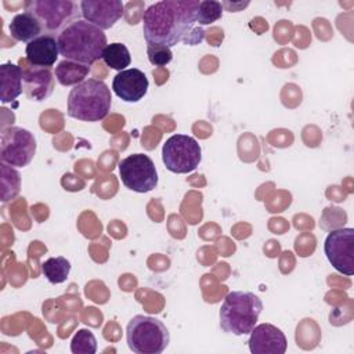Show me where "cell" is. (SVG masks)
Listing matches in <instances>:
<instances>
[{"instance_id": "1", "label": "cell", "mask_w": 354, "mask_h": 354, "mask_svg": "<svg viewBox=\"0 0 354 354\" xmlns=\"http://www.w3.org/2000/svg\"><path fill=\"white\" fill-rule=\"evenodd\" d=\"M198 0H163L151 4L142 14V33L147 44L171 47L180 41L199 44L205 30L196 26Z\"/></svg>"}, {"instance_id": "2", "label": "cell", "mask_w": 354, "mask_h": 354, "mask_svg": "<svg viewBox=\"0 0 354 354\" xmlns=\"http://www.w3.org/2000/svg\"><path fill=\"white\" fill-rule=\"evenodd\" d=\"M57 41L59 54L65 59L87 66L102 58V53L108 46L104 30L84 19H77L68 25L57 36Z\"/></svg>"}, {"instance_id": "3", "label": "cell", "mask_w": 354, "mask_h": 354, "mask_svg": "<svg viewBox=\"0 0 354 354\" xmlns=\"http://www.w3.org/2000/svg\"><path fill=\"white\" fill-rule=\"evenodd\" d=\"M111 90L102 80L87 79L68 95V116L83 122H100L111 111Z\"/></svg>"}, {"instance_id": "4", "label": "cell", "mask_w": 354, "mask_h": 354, "mask_svg": "<svg viewBox=\"0 0 354 354\" xmlns=\"http://www.w3.org/2000/svg\"><path fill=\"white\" fill-rule=\"evenodd\" d=\"M261 299L245 290L230 292L220 307V326L224 332L242 336L249 335L256 326V322L261 314Z\"/></svg>"}, {"instance_id": "5", "label": "cell", "mask_w": 354, "mask_h": 354, "mask_svg": "<svg viewBox=\"0 0 354 354\" xmlns=\"http://www.w3.org/2000/svg\"><path fill=\"white\" fill-rule=\"evenodd\" d=\"M126 340L136 354H160L170 342V333L159 318L138 314L126 326Z\"/></svg>"}, {"instance_id": "6", "label": "cell", "mask_w": 354, "mask_h": 354, "mask_svg": "<svg viewBox=\"0 0 354 354\" xmlns=\"http://www.w3.org/2000/svg\"><path fill=\"white\" fill-rule=\"evenodd\" d=\"M25 7L39 19L46 35H59L82 15L80 3L72 0H33L28 1Z\"/></svg>"}, {"instance_id": "7", "label": "cell", "mask_w": 354, "mask_h": 354, "mask_svg": "<svg viewBox=\"0 0 354 354\" xmlns=\"http://www.w3.org/2000/svg\"><path fill=\"white\" fill-rule=\"evenodd\" d=\"M162 160L169 171L187 174L199 166L202 151L194 137L187 134H173L162 147Z\"/></svg>"}, {"instance_id": "8", "label": "cell", "mask_w": 354, "mask_h": 354, "mask_svg": "<svg viewBox=\"0 0 354 354\" xmlns=\"http://www.w3.org/2000/svg\"><path fill=\"white\" fill-rule=\"evenodd\" d=\"M118 167L123 185L134 192H149L158 185L155 163L145 153L129 155L119 162Z\"/></svg>"}, {"instance_id": "9", "label": "cell", "mask_w": 354, "mask_h": 354, "mask_svg": "<svg viewBox=\"0 0 354 354\" xmlns=\"http://www.w3.org/2000/svg\"><path fill=\"white\" fill-rule=\"evenodd\" d=\"M36 153L33 134L22 127H8L1 131L0 158L3 163L12 167L28 166Z\"/></svg>"}, {"instance_id": "10", "label": "cell", "mask_w": 354, "mask_h": 354, "mask_svg": "<svg viewBox=\"0 0 354 354\" xmlns=\"http://www.w3.org/2000/svg\"><path fill=\"white\" fill-rule=\"evenodd\" d=\"M328 261L336 271L351 277L354 274V230L337 228L328 234L324 243Z\"/></svg>"}, {"instance_id": "11", "label": "cell", "mask_w": 354, "mask_h": 354, "mask_svg": "<svg viewBox=\"0 0 354 354\" xmlns=\"http://www.w3.org/2000/svg\"><path fill=\"white\" fill-rule=\"evenodd\" d=\"M124 6L119 0H83L80 11L84 21L100 29H111L123 15Z\"/></svg>"}, {"instance_id": "12", "label": "cell", "mask_w": 354, "mask_h": 354, "mask_svg": "<svg viewBox=\"0 0 354 354\" xmlns=\"http://www.w3.org/2000/svg\"><path fill=\"white\" fill-rule=\"evenodd\" d=\"M249 335L248 344L252 354H283L286 351V336L272 324L256 325Z\"/></svg>"}, {"instance_id": "13", "label": "cell", "mask_w": 354, "mask_h": 354, "mask_svg": "<svg viewBox=\"0 0 354 354\" xmlns=\"http://www.w3.org/2000/svg\"><path fill=\"white\" fill-rule=\"evenodd\" d=\"M148 79L137 68H130L116 73L112 82L113 93L126 102H138L148 91Z\"/></svg>"}, {"instance_id": "14", "label": "cell", "mask_w": 354, "mask_h": 354, "mask_svg": "<svg viewBox=\"0 0 354 354\" xmlns=\"http://www.w3.org/2000/svg\"><path fill=\"white\" fill-rule=\"evenodd\" d=\"M54 76L50 68L33 66L24 71V93L30 101H43L53 94Z\"/></svg>"}, {"instance_id": "15", "label": "cell", "mask_w": 354, "mask_h": 354, "mask_svg": "<svg viewBox=\"0 0 354 354\" xmlns=\"http://www.w3.org/2000/svg\"><path fill=\"white\" fill-rule=\"evenodd\" d=\"M25 54L30 65L37 68H50L55 64L59 55L58 41L53 35H41L26 44Z\"/></svg>"}, {"instance_id": "16", "label": "cell", "mask_w": 354, "mask_h": 354, "mask_svg": "<svg viewBox=\"0 0 354 354\" xmlns=\"http://www.w3.org/2000/svg\"><path fill=\"white\" fill-rule=\"evenodd\" d=\"M24 91V71L12 64L6 62L0 66V101L3 104L14 101Z\"/></svg>"}, {"instance_id": "17", "label": "cell", "mask_w": 354, "mask_h": 354, "mask_svg": "<svg viewBox=\"0 0 354 354\" xmlns=\"http://www.w3.org/2000/svg\"><path fill=\"white\" fill-rule=\"evenodd\" d=\"M10 33L11 37L17 41L30 43L32 40L37 39L43 33L41 24L39 19L29 11H24L17 14L10 22Z\"/></svg>"}, {"instance_id": "18", "label": "cell", "mask_w": 354, "mask_h": 354, "mask_svg": "<svg viewBox=\"0 0 354 354\" xmlns=\"http://www.w3.org/2000/svg\"><path fill=\"white\" fill-rule=\"evenodd\" d=\"M90 66L73 62L69 59H62L55 66V79L61 86H77L87 77Z\"/></svg>"}, {"instance_id": "19", "label": "cell", "mask_w": 354, "mask_h": 354, "mask_svg": "<svg viewBox=\"0 0 354 354\" xmlns=\"http://www.w3.org/2000/svg\"><path fill=\"white\" fill-rule=\"evenodd\" d=\"M41 272L53 285L62 283L68 279L71 272V263L62 256L50 257L41 263Z\"/></svg>"}, {"instance_id": "20", "label": "cell", "mask_w": 354, "mask_h": 354, "mask_svg": "<svg viewBox=\"0 0 354 354\" xmlns=\"http://www.w3.org/2000/svg\"><path fill=\"white\" fill-rule=\"evenodd\" d=\"M102 59L104 62L116 71H124L126 66L130 65L131 62V55L129 48L122 44V43H111L105 47L102 53Z\"/></svg>"}, {"instance_id": "21", "label": "cell", "mask_w": 354, "mask_h": 354, "mask_svg": "<svg viewBox=\"0 0 354 354\" xmlns=\"http://www.w3.org/2000/svg\"><path fill=\"white\" fill-rule=\"evenodd\" d=\"M21 189V176L10 165L1 162V201L8 202L17 198Z\"/></svg>"}, {"instance_id": "22", "label": "cell", "mask_w": 354, "mask_h": 354, "mask_svg": "<svg viewBox=\"0 0 354 354\" xmlns=\"http://www.w3.org/2000/svg\"><path fill=\"white\" fill-rule=\"evenodd\" d=\"M73 354H94L97 351V339L90 329H79L71 340Z\"/></svg>"}, {"instance_id": "23", "label": "cell", "mask_w": 354, "mask_h": 354, "mask_svg": "<svg viewBox=\"0 0 354 354\" xmlns=\"http://www.w3.org/2000/svg\"><path fill=\"white\" fill-rule=\"evenodd\" d=\"M223 15V4L214 0H205L199 3L196 11V24L210 25L220 19Z\"/></svg>"}, {"instance_id": "24", "label": "cell", "mask_w": 354, "mask_h": 354, "mask_svg": "<svg viewBox=\"0 0 354 354\" xmlns=\"http://www.w3.org/2000/svg\"><path fill=\"white\" fill-rule=\"evenodd\" d=\"M147 55L149 62L155 66H165L173 58V53L170 47L160 46V44H147Z\"/></svg>"}, {"instance_id": "25", "label": "cell", "mask_w": 354, "mask_h": 354, "mask_svg": "<svg viewBox=\"0 0 354 354\" xmlns=\"http://www.w3.org/2000/svg\"><path fill=\"white\" fill-rule=\"evenodd\" d=\"M223 6H225V7H228V10L232 12V11H239L241 8H245L246 6H249V3L246 1V3H228V1H225V3H221Z\"/></svg>"}]
</instances>
